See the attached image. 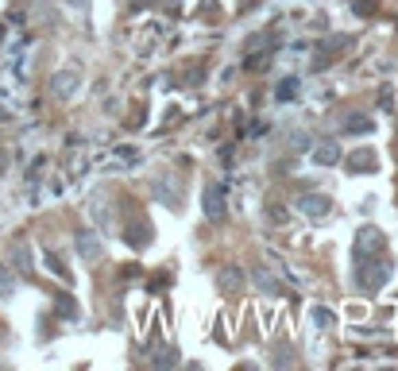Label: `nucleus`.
Returning <instances> with one entry per match:
<instances>
[{
    "label": "nucleus",
    "instance_id": "1a4fd4ad",
    "mask_svg": "<svg viewBox=\"0 0 398 371\" xmlns=\"http://www.w3.org/2000/svg\"><path fill=\"white\" fill-rule=\"evenodd\" d=\"M256 283H259V290H267V294H275V290H279V283H275L267 271H256Z\"/></svg>",
    "mask_w": 398,
    "mask_h": 371
},
{
    "label": "nucleus",
    "instance_id": "9b49d317",
    "mask_svg": "<svg viewBox=\"0 0 398 371\" xmlns=\"http://www.w3.org/2000/svg\"><path fill=\"white\" fill-rule=\"evenodd\" d=\"M348 132H371V120H367V117H348Z\"/></svg>",
    "mask_w": 398,
    "mask_h": 371
},
{
    "label": "nucleus",
    "instance_id": "39448f33",
    "mask_svg": "<svg viewBox=\"0 0 398 371\" xmlns=\"http://www.w3.org/2000/svg\"><path fill=\"white\" fill-rule=\"evenodd\" d=\"M159 202L162 205H171V209H178L182 205V190H178V182H171V178H159Z\"/></svg>",
    "mask_w": 398,
    "mask_h": 371
},
{
    "label": "nucleus",
    "instance_id": "20e7f679",
    "mask_svg": "<svg viewBox=\"0 0 398 371\" xmlns=\"http://www.w3.org/2000/svg\"><path fill=\"white\" fill-rule=\"evenodd\" d=\"M77 85H82V77H77L74 70H62V74H54V77H51V93H54V97H62V101H66V97H70V93L77 89Z\"/></svg>",
    "mask_w": 398,
    "mask_h": 371
},
{
    "label": "nucleus",
    "instance_id": "0eeeda50",
    "mask_svg": "<svg viewBox=\"0 0 398 371\" xmlns=\"http://www.w3.org/2000/svg\"><path fill=\"white\" fill-rule=\"evenodd\" d=\"M77 252H82V255H86V259H97V255H101V244H97V236H77Z\"/></svg>",
    "mask_w": 398,
    "mask_h": 371
},
{
    "label": "nucleus",
    "instance_id": "423d86ee",
    "mask_svg": "<svg viewBox=\"0 0 398 371\" xmlns=\"http://www.w3.org/2000/svg\"><path fill=\"white\" fill-rule=\"evenodd\" d=\"M313 159L321 163V167H333V163L340 159V147H336L333 139H329V143H317V147H313Z\"/></svg>",
    "mask_w": 398,
    "mask_h": 371
},
{
    "label": "nucleus",
    "instance_id": "6e6552de",
    "mask_svg": "<svg viewBox=\"0 0 398 371\" xmlns=\"http://www.w3.org/2000/svg\"><path fill=\"white\" fill-rule=\"evenodd\" d=\"M12 290H16V278H12L4 267H0V298H12Z\"/></svg>",
    "mask_w": 398,
    "mask_h": 371
},
{
    "label": "nucleus",
    "instance_id": "9d476101",
    "mask_svg": "<svg viewBox=\"0 0 398 371\" xmlns=\"http://www.w3.org/2000/svg\"><path fill=\"white\" fill-rule=\"evenodd\" d=\"M12 263L20 267V271H27V267H32V255H27V248H16V252H12Z\"/></svg>",
    "mask_w": 398,
    "mask_h": 371
},
{
    "label": "nucleus",
    "instance_id": "f03ea898",
    "mask_svg": "<svg viewBox=\"0 0 398 371\" xmlns=\"http://www.w3.org/2000/svg\"><path fill=\"white\" fill-rule=\"evenodd\" d=\"M205 217L209 221H221L225 217V186H205Z\"/></svg>",
    "mask_w": 398,
    "mask_h": 371
},
{
    "label": "nucleus",
    "instance_id": "f257e3e1",
    "mask_svg": "<svg viewBox=\"0 0 398 371\" xmlns=\"http://www.w3.org/2000/svg\"><path fill=\"white\" fill-rule=\"evenodd\" d=\"M298 213H306V217H313V221H325V217L333 213V202L321 198V193H301V198H298Z\"/></svg>",
    "mask_w": 398,
    "mask_h": 371
},
{
    "label": "nucleus",
    "instance_id": "f8f14e48",
    "mask_svg": "<svg viewBox=\"0 0 398 371\" xmlns=\"http://www.w3.org/2000/svg\"><path fill=\"white\" fill-rule=\"evenodd\" d=\"M240 287V271H221V290Z\"/></svg>",
    "mask_w": 398,
    "mask_h": 371
},
{
    "label": "nucleus",
    "instance_id": "7ed1b4c3",
    "mask_svg": "<svg viewBox=\"0 0 398 371\" xmlns=\"http://www.w3.org/2000/svg\"><path fill=\"white\" fill-rule=\"evenodd\" d=\"M379 244H383V236H379L375 228H364V232H360V240H356V259H375Z\"/></svg>",
    "mask_w": 398,
    "mask_h": 371
}]
</instances>
